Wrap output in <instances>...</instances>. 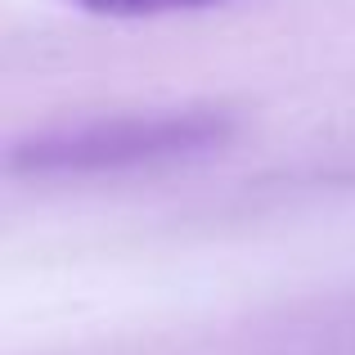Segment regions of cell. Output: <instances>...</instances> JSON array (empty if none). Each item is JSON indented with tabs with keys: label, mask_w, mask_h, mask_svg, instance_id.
Segmentation results:
<instances>
[{
	"label": "cell",
	"mask_w": 355,
	"mask_h": 355,
	"mask_svg": "<svg viewBox=\"0 0 355 355\" xmlns=\"http://www.w3.org/2000/svg\"><path fill=\"white\" fill-rule=\"evenodd\" d=\"M234 121L220 108H144L50 126L9 148V171L23 180H104L162 171L225 148Z\"/></svg>",
	"instance_id": "6da1fadb"
},
{
	"label": "cell",
	"mask_w": 355,
	"mask_h": 355,
	"mask_svg": "<svg viewBox=\"0 0 355 355\" xmlns=\"http://www.w3.org/2000/svg\"><path fill=\"white\" fill-rule=\"evenodd\" d=\"M86 14L104 18H162V14H193V9H216L234 0H72Z\"/></svg>",
	"instance_id": "7a4b0ae2"
}]
</instances>
